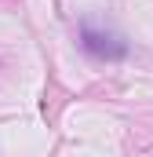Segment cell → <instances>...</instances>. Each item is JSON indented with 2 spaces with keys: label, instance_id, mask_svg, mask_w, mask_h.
Instances as JSON below:
<instances>
[{
  "label": "cell",
  "instance_id": "cell-1",
  "mask_svg": "<svg viewBox=\"0 0 153 157\" xmlns=\"http://www.w3.org/2000/svg\"><path fill=\"white\" fill-rule=\"evenodd\" d=\"M84 48L91 51V55H99V59H120L124 51H128V44L110 33V29H95L91 22H84Z\"/></svg>",
  "mask_w": 153,
  "mask_h": 157
}]
</instances>
